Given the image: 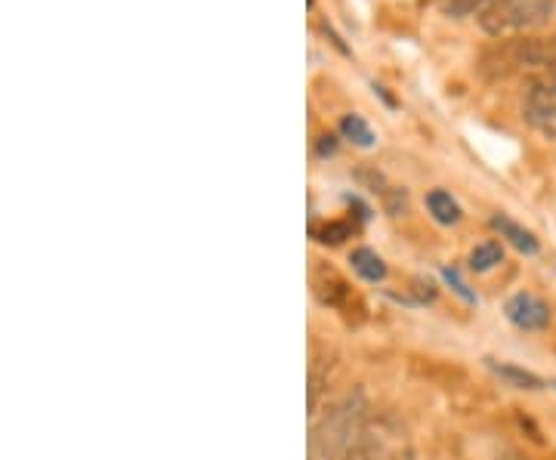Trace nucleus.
Segmentation results:
<instances>
[{
  "label": "nucleus",
  "instance_id": "obj_13",
  "mask_svg": "<svg viewBox=\"0 0 556 460\" xmlns=\"http://www.w3.org/2000/svg\"><path fill=\"white\" fill-rule=\"evenodd\" d=\"M353 235V226L350 222H325L321 229H316V241L321 244H340L343 239H350Z\"/></svg>",
  "mask_w": 556,
  "mask_h": 460
},
{
  "label": "nucleus",
  "instance_id": "obj_5",
  "mask_svg": "<svg viewBox=\"0 0 556 460\" xmlns=\"http://www.w3.org/2000/svg\"><path fill=\"white\" fill-rule=\"evenodd\" d=\"M504 316L510 324H517L519 331H544L551 324V306L535 297V294H526L519 291L514 294L507 306H504Z\"/></svg>",
  "mask_w": 556,
  "mask_h": 460
},
{
  "label": "nucleus",
  "instance_id": "obj_9",
  "mask_svg": "<svg viewBox=\"0 0 556 460\" xmlns=\"http://www.w3.org/2000/svg\"><path fill=\"white\" fill-rule=\"evenodd\" d=\"M350 263H353V272H356L358 279H365V281L387 279V266H383V260H380L371 247H358V251H353Z\"/></svg>",
  "mask_w": 556,
  "mask_h": 460
},
{
  "label": "nucleus",
  "instance_id": "obj_10",
  "mask_svg": "<svg viewBox=\"0 0 556 460\" xmlns=\"http://www.w3.org/2000/svg\"><path fill=\"white\" fill-rule=\"evenodd\" d=\"M501 260H504V247H501L497 241H482V244H477V247L470 251V269H473V272H489V269H495Z\"/></svg>",
  "mask_w": 556,
  "mask_h": 460
},
{
  "label": "nucleus",
  "instance_id": "obj_8",
  "mask_svg": "<svg viewBox=\"0 0 556 460\" xmlns=\"http://www.w3.org/2000/svg\"><path fill=\"white\" fill-rule=\"evenodd\" d=\"M427 210H430V217L439 222V226H455L460 220V204L452 199V192H445V189H433L430 195H427Z\"/></svg>",
  "mask_w": 556,
  "mask_h": 460
},
{
  "label": "nucleus",
  "instance_id": "obj_6",
  "mask_svg": "<svg viewBox=\"0 0 556 460\" xmlns=\"http://www.w3.org/2000/svg\"><path fill=\"white\" fill-rule=\"evenodd\" d=\"M346 460H415V455L399 445V442H390L387 436H371L365 430V436L358 439V445L353 448V455Z\"/></svg>",
  "mask_w": 556,
  "mask_h": 460
},
{
  "label": "nucleus",
  "instance_id": "obj_14",
  "mask_svg": "<svg viewBox=\"0 0 556 460\" xmlns=\"http://www.w3.org/2000/svg\"><path fill=\"white\" fill-rule=\"evenodd\" d=\"M497 374H501V378H507L510 383H517L519 389H538V386H541V381H538L535 374L519 371V368H514V365H501V368H497Z\"/></svg>",
  "mask_w": 556,
  "mask_h": 460
},
{
  "label": "nucleus",
  "instance_id": "obj_12",
  "mask_svg": "<svg viewBox=\"0 0 556 460\" xmlns=\"http://www.w3.org/2000/svg\"><path fill=\"white\" fill-rule=\"evenodd\" d=\"M495 0H442V13L452 16V20H467L473 13H485Z\"/></svg>",
  "mask_w": 556,
  "mask_h": 460
},
{
  "label": "nucleus",
  "instance_id": "obj_2",
  "mask_svg": "<svg viewBox=\"0 0 556 460\" xmlns=\"http://www.w3.org/2000/svg\"><path fill=\"white\" fill-rule=\"evenodd\" d=\"M551 13H554V0H495L477 20L489 38H504L510 31H529L544 25Z\"/></svg>",
  "mask_w": 556,
  "mask_h": 460
},
{
  "label": "nucleus",
  "instance_id": "obj_15",
  "mask_svg": "<svg viewBox=\"0 0 556 460\" xmlns=\"http://www.w3.org/2000/svg\"><path fill=\"white\" fill-rule=\"evenodd\" d=\"M334 152H338V140H334V137H321V140H318V155H321V158H328V155H334Z\"/></svg>",
  "mask_w": 556,
  "mask_h": 460
},
{
  "label": "nucleus",
  "instance_id": "obj_7",
  "mask_svg": "<svg viewBox=\"0 0 556 460\" xmlns=\"http://www.w3.org/2000/svg\"><path fill=\"white\" fill-rule=\"evenodd\" d=\"M492 226H495V232L501 235V239H507L514 247H517L519 254H529V257H535L538 254V239L529 232V229H522V226H517L514 220H507V217H495L492 220Z\"/></svg>",
  "mask_w": 556,
  "mask_h": 460
},
{
  "label": "nucleus",
  "instance_id": "obj_4",
  "mask_svg": "<svg viewBox=\"0 0 556 460\" xmlns=\"http://www.w3.org/2000/svg\"><path fill=\"white\" fill-rule=\"evenodd\" d=\"M479 75L485 80L510 78L514 72L529 68V38H497L482 50L477 62Z\"/></svg>",
  "mask_w": 556,
  "mask_h": 460
},
{
  "label": "nucleus",
  "instance_id": "obj_11",
  "mask_svg": "<svg viewBox=\"0 0 556 460\" xmlns=\"http://www.w3.org/2000/svg\"><path fill=\"white\" fill-rule=\"evenodd\" d=\"M340 133H343V140L356 142V145H362V149H371V145H375V133H371V127L358 118V115H346V118L340 120Z\"/></svg>",
  "mask_w": 556,
  "mask_h": 460
},
{
  "label": "nucleus",
  "instance_id": "obj_3",
  "mask_svg": "<svg viewBox=\"0 0 556 460\" xmlns=\"http://www.w3.org/2000/svg\"><path fill=\"white\" fill-rule=\"evenodd\" d=\"M522 115H526V120L535 127L541 137L556 140V65L538 72L535 78H532Z\"/></svg>",
  "mask_w": 556,
  "mask_h": 460
},
{
  "label": "nucleus",
  "instance_id": "obj_1",
  "mask_svg": "<svg viewBox=\"0 0 556 460\" xmlns=\"http://www.w3.org/2000/svg\"><path fill=\"white\" fill-rule=\"evenodd\" d=\"M368 408L362 393L343 396L309 430V460H346L365 436Z\"/></svg>",
  "mask_w": 556,
  "mask_h": 460
}]
</instances>
